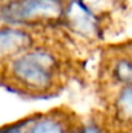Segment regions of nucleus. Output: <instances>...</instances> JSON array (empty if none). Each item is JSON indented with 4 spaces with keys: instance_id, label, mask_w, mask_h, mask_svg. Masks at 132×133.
<instances>
[{
    "instance_id": "obj_1",
    "label": "nucleus",
    "mask_w": 132,
    "mask_h": 133,
    "mask_svg": "<svg viewBox=\"0 0 132 133\" xmlns=\"http://www.w3.org/2000/svg\"><path fill=\"white\" fill-rule=\"evenodd\" d=\"M65 75L62 54L47 44H35L5 63L1 71V78L10 87L31 96L53 93Z\"/></svg>"
},
{
    "instance_id": "obj_2",
    "label": "nucleus",
    "mask_w": 132,
    "mask_h": 133,
    "mask_svg": "<svg viewBox=\"0 0 132 133\" xmlns=\"http://www.w3.org/2000/svg\"><path fill=\"white\" fill-rule=\"evenodd\" d=\"M65 0H16L0 6L4 25L25 27L64 19Z\"/></svg>"
},
{
    "instance_id": "obj_3",
    "label": "nucleus",
    "mask_w": 132,
    "mask_h": 133,
    "mask_svg": "<svg viewBox=\"0 0 132 133\" xmlns=\"http://www.w3.org/2000/svg\"><path fill=\"white\" fill-rule=\"evenodd\" d=\"M64 21L80 36L95 39L101 34V21L80 0H65Z\"/></svg>"
},
{
    "instance_id": "obj_4",
    "label": "nucleus",
    "mask_w": 132,
    "mask_h": 133,
    "mask_svg": "<svg viewBox=\"0 0 132 133\" xmlns=\"http://www.w3.org/2000/svg\"><path fill=\"white\" fill-rule=\"evenodd\" d=\"M36 44V40L26 27L1 25L0 26V65H5L21 53Z\"/></svg>"
},
{
    "instance_id": "obj_5",
    "label": "nucleus",
    "mask_w": 132,
    "mask_h": 133,
    "mask_svg": "<svg viewBox=\"0 0 132 133\" xmlns=\"http://www.w3.org/2000/svg\"><path fill=\"white\" fill-rule=\"evenodd\" d=\"M75 122L62 110H53L34 116L26 133H73Z\"/></svg>"
},
{
    "instance_id": "obj_6",
    "label": "nucleus",
    "mask_w": 132,
    "mask_h": 133,
    "mask_svg": "<svg viewBox=\"0 0 132 133\" xmlns=\"http://www.w3.org/2000/svg\"><path fill=\"white\" fill-rule=\"evenodd\" d=\"M108 72L118 87L132 85V50L113 54L108 62Z\"/></svg>"
},
{
    "instance_id": "obj_7",
    "label": "nucleus",
    "mask_w": 132,
    "mask_h": 133,
    "mask_svg": "<svg viewBox=\"0 0 132 133\" xmlns=\"http://www.w3.org/2000/svg\"><path fill=\"white\" fill-rule=\"evenodd\" d=\"M113 112L121 124L132 127V85L118 87L113 97Z\"/></svg>"
},
{
    "instance_id": "obj_8",
    "label": "nucleus",
    "mask_w": 132,
    "mask_h": 133,
    "mask_svg": "<svg viewBox=\"0 0 132 133\" xmlns=\"http://www.w3.org/2000/svg\"><path fill=\"white\" fill-rule=\"evenodd\" d=\"M34 116L35 115H30V116L22 118L20 120L4 124V125L0 127V133H26L29 125L31 124V122L34 119Z\"/></svg>"
},
{
    "instance_id": "obj_9",
    "label": "nucleus",
    "mask_w": 132,
    "mask_h": 133,
    "mask_svg": "<svg viewBox=\"0 0 132 133\" xmlns=\"http://www.w3.org/2000/svg\"><path fill=\"white\" fill-rule=\"evenodd\" d=\"M73 133H106V128L101 122L96 119H88L86 122L77 123Z\"/></svg>"
},
{
    "instance_id": "obj_10",
    "label": "nucleus",
    "mask_w": 132,
    "mask_h": 133,
    "mask_svg": "<svg viewBox=\"0 0 132 133\" xmlns=\"http://www.w3.org/2000/svg\"><path fill=\"white\" fill-rule=\"evenodd\" d=\"M12 1H16V0H0V6L1 5H5L8 3H12Z\"/></svg>"
}]
</instances>
